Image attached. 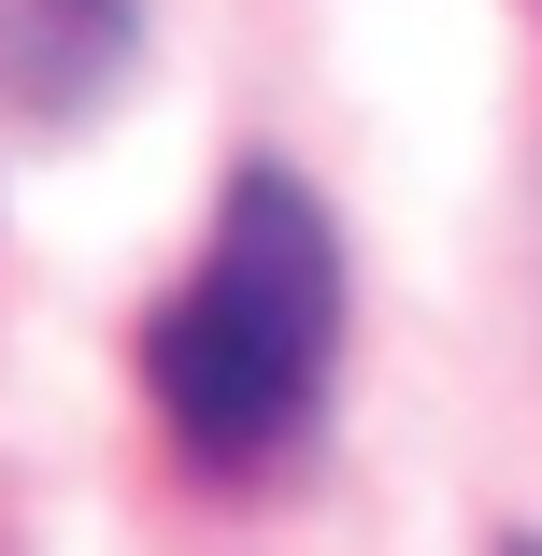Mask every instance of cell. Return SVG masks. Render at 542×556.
<instances>
[{
	"label": "cell",
	"instance_id": "6da1fadb",
	"mask_svg": "<svg viewBox=\"0 0 542 556\" xmlns=\"http://www.w3.org/2000/svg\"><path fill=\"white\" fill-rule=\"evenodd\" d=\"M329 343H343V243L314 214V186L300 172H229L186 300L143 328V386H157L172 442L214 457V471L300 442L314 386H329Z\"/></svg>",
	"mask_w": 542,
	"mask_h": 556
},
{
	"label": "cell",
	"instance_id": "7a4b0ae2",
	"mask_svg": "<svg viewBox=\"0 0 542 556\" xmlns=\"http://www.w3.org/2000/svg\"><path fill=\"white\" fill-rule=\"evenodd\" d=\"M143 58V0H0V115L72 129L129 86Z\"/></svg>",
	"mask_w": 542,
	"mask_h": 556
},
{
	"label": "cell",
	"instance_id": "3957f363",
	"mask_svg": "<svg viewBox=\"0 0 542 556\" xmlns=\"http://www.w3.org/2000/svg\"><path fill=\"white\" fill-rule=\"evenodd\" d=\"M500 556H542V542H500Z\"/></svg>",
	"mask_w": 542,
	"mask_h": 556
}]
</instances>
